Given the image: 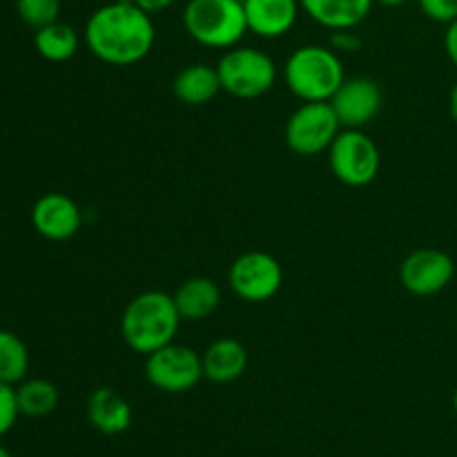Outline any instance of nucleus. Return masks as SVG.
<instances>
[{
	"instance_id": "obj_1",
	"label": "nucleus",
	"mask_w": 457,
	"mask_h": 457,
	"mask_svg": "<svg viewBox=\"0 0 457 457\" xmlns=\"http://www.w3.org/2000/svg\"><path fill=\"white\" fill-rule=\"evenodd\" d=\"M156 40L154 21L134 0L98 7L85 22V43L98 61L128 67L143 61Z\"/></svg>"
},
{
	"instance_id": "obj_2",
	"label": "nucleus",
	"mask_w": 457,
	"mask_h": 457,
	"mask_svg": "<svg viewBox=\"0 0 457 457\" xmlns=\"http://www.w3.org/2000/svg\"><path fill=\"white\" fill-rule=\"evenodd\" d=\"M181 321L172 295L147 290L128 303L120 317V335L129 351L147 357L174 342Z\"/></svg>"
},
{
	"instance_id": "obj_3",
	"label": "nucleus",
	"mask_w": 457,
	"mask_h": 457,
	"mask_svg": "<svg viewBox=\"0 0 457 457\" xmlns=\"http://www.w3.org/2000/svg\"><path fill=\"white\" fill-rule=\"evenodd\" d=\"M286 85L303 103L330 101L346 80L344 62L333 47L303 45L295 49L284 67Z\"/></svg>"
},
{
	"instance_id": "obj_4",
	"label": "nucleus",
	"mask_w": 457,
	"mask_h": 457,
	"mask_svg": "<svg viewBox=\"0 0 457 457\" xmlns=\"http://www.w3.org/2000/svg\"><path fill=\"white\" fill-rule=\"evenodd\" d=\"M183 27L195 43L210 49H230L248 34L244 0H187Z\"/></svg>"
},
{
	"instance_id": "obj_5",
	"label": "nucleus",
	"mask_w": 457,
	"mask_h": 457,
	"mask_svg": "<svg viewBox=\"0 0 457 457\" xmlns=\"http://www.w3.org/2000/svg\"><path fill=\"white\" fill-rule=\"evenodd\" d=\"M221 89L235 98H259L277 83V65L257 47H230L217 62Z\"/></svg>"
},
{
	"instance_id": "obj_6",
	"label": "nucleus",
	"mask_w": 457,
	"mask_h": 457,
	"mask_svg": "<svg viewBox=\"0 0 457 457\" xmlns=\"http://www.w3.org/2000/svg\"><path fill=\"white\" fill-rule=\"evenodd\" d=\"M330 172L348 187H364L375 181L382 165L379 147L361 129L346 128L328 147Z\"/></svg>"
},
{
	"instance_id": "obj_7",
	"label": "nucleus",
	"mask_w": 457,
	"mask_h": 457,
	"mask_svg": "<svg viewBox=\"0 0 457 457\" xmlns=\"http://www.w3.org/2000/svg\"><path fill=\"white\" fill-rule=\"evenodd\" d=\"M337 114L328 101L303 103L286 123V143L299 156H317L328 152L335 137L342 132Z\"/></svg>"
},
{
	"instance_id": "obj_8",
	"label": "nucleus",
	"mask_w": 457,
	"mask_h": 457,
	"mask_svg": "<svg viewBox=\"0 0 457 457\" xmlns=\"http://www.w3.org/2000/svg\"><path fill=\"white\" fill-rule=\"evenodd\" d=\"M232 293L250 303H262L275 297L284 284V268L272 254L250 250L239 254L228 270Z\"/></svg>"
},
{
	"instance_id": "obj_9",
	"label": "nucleus",
	"mask_w": 457,
	"mask_h": 457,
	"mask_svg": "<svg viewBox=\"0 0 457 457\" xmlns=\"http://www.w3.org/2000/svg\"><path fill=\"white\" fill-rule=\"evenodd\" d=\"M145 378L163 393H187L204 379V361L190 346L172 342L147 355Z\"/></svg>"
},
{
	"instance_id": "obj_10",
	"label": "nucleus",
	"mask_w": 457,
	"mask_h": 457,
	"mask_svg": "<svg viewBox=\"0 0 457 457\" xmlns=\"http://www.w3.org/2000/svg\"><path fill=\"white\" fill-rule=\"evenodd\" d=\"M455 263L451 254L437 248L413 250L400 266V281L411 295H437L453 281Z\"/></svg>"
},
{
	"instance_id": "obj_11",
	"label": "nucleus",
	"mask_w": 457,
	"mask_h": 457,
	"mask_svg": "<svg viewBox=\"0 0 457 457\" xmlns=\"http://www.w3.org/2000/svg\"><path fill=\"white\" fill-rule=\"evenodd\" d=\"M328 103L333 105L342 128L361 129L379 114L384 94L373 79L357 76V79L344 80L342 87L335 92V96Z\"/></svg>"
},
{
	"instance_id": "obj_12",
	"label": "nucleus",
	"mask_w": 457,
	"mask_h": 457,
	"mask_svg": "<svg viewBox=\"0 0 457 457\" xmlns=\"http://www.w3.org/2000/svg\"><path fill=\"white\" fill-rule=\"evenodd\" d=\"M31 223L47 241H67L80 230L83 214L76 201L67 195L47 192L31 208Z\"/></svg>"
},
{
	"instance_id": "obj_13",
	"label": "nucleus",
	"mask_w": 457,
	"mask_h": 457,
	"mask_svg": "<svg viewBox=\"0 0 457 457\" xmlns=\"http://www.w3.org/2000/svg\"><path fill=\"white\" fill-rule=\"evenodd\" d=\"M299 0H244L248 31L262 38H279L295 27L299 18Z\"/></svg>"
},
{
	"instance_id": "obj_14",
	"label": "nucleus",
	"mask_w": 457,
	"mask_h": 457,
	"mask_svg": "<svg viewBox=\"0 0 457 457\" xmlns=\"http://www.w3.org/2000/svg\"><path fill=\"white\" fill-rule=\"evenodd\" d=\"M87 420L103 436H120L132 424V406L110 386H98L87 397Z\"/></svg>"
},
{
	"instance_id": "obj_15",
	"label": "nucleus",
	"mask_w": 457,
	"mask_h": 457,
	"mask_svg": "<svg viewBox=\"0 0 457 457\" xmlns=\"http://www.w3.org/2000/svg\"><path fill=\"white\" fill-rule=\"evenodd\" d=\"M204 378L214 384L237 382L248 369V351L239 339L221 337L210 344L201 355Z\"/></svg>"
},
{
	"instance_id": "obj_16",
	"label": "nucleus",
	"mask_w": 457,
	"mask_h": 457,
	"mask_svg": "<svg viewBox=\"0 0 457 457\" xmlns=\"http://www.w3.org/2000/svg\"><path fill=\"white\" fill-rule=\"evenodd\" d=\"M375 0H299L308 18L330 31L355 29L370 13Z\"/></svg>"
},
{
	"instance_id": "obj_17",
	"label": "nucleus",
	"mask_w": 457,
	"mask_h": 457,
	"mask_svg": "<svg viewBox=\"0 0 457 457\" xmlns=\"http://www.w3.org/2000/svg\"><path fill=\"white\" fill-rule=\"evenodd\" d=\"M172 297L181 320L201 321L219 308L221 290L208 277H190L174 290Z\"/></svg>"
},
{
	"instance_id": "obj_18",
	"label": "nucleus",
	"mask_w": 457,
	"mask_h": 457,
	"mask_svg": "<svg viewBox=\"0 0 457 457\" xmlns=\"http://www.w3.org/2000/svg\"><path fill=\"white\" fill-rule=\"evenodd\" d=\"M172 89L174 96L190 107L205 105V103L212 101L219 92H223L217 67L205 65V62H195V65L183 67V70L174 76Z\"/></svg>"
},
{
	"instance_id": "obj_19",
	"label": "nucleus",
	"mask_w": 457,
	"mask_h": 457,
	"mask_svg": "<svg viewBox=\"0 0 457 457\" xmlns=\"http://www.w3.org/2000/svg\"><path fill=\"white\" fill-rule=\"evenodd\" d=\"M80 38L74 27L56 21L52 25H45L36 29L34 47L45 61L49 62H65L79 52Z\"/></svg>"
},
{
	"instance_id": "obj_20",
	"label": "nucleus",
	"mask_w": 457,
	"mask_h": 457,
	"mask_svg": "<svg viewBox=\"0 0 457 457\" xmlns=\"http://www.w3.org/2000/svg\"><path fill=\"white\" fill-rule=\"evenodd\" d=\"M18 411L25 418H47L56 411L61 395L49 379H22L16 386Z\"/></svg>"
},
{
	"instance_id": "obj_21",
	"label": "nucleus",
	"mask_w": 457,
	"mask_h": 457,
	"mask_svg": "<svg viewBox=\"0 0 457 457\" xmlns=\"http://www.w3.org/2000/svg\"><path fill=\"white\" fill-rule=\"evenodd\" d=\"M27 370H29L27 344L12 330H0V379L18 386L25 379Z\"/></svg>"
},
{
	"instance_id": "obj_22",
	"label": "nucleus",
	"mask_w": 457,
	"mask_h": 457,
	"mask_svg": "<svg viewBox=\"0 0 457 457\" xmlns=\"http://www.w3.org/2000/svg\"><path fill=\"white\" fill-rule=\"evenodd\" d=\"M16 12L21 21L36 31L58 21L61 0H16Z\"/></svg>"
},
{
	"instance_id": "obj_23",
	"label": "nucleus",
	"mask_w": 457,
	"mask_h": 457,
	"mask_svg": "<svg viewBox=\"0 0 457 457\" xmlns=\"http://www.w3.org/2000/svg\"><path fill=\"white\" fill-rule=\"evenodd\" d=\"M18 415H21V411H18L16 386L0 379V437L12 431Z\"/></svg>"
},
{
	"instance_id": "obj_24",
	"label": "nucleus",
	"mask_w": 457,
	"mask_h": 457,
	"mask_svg": "<svg viewBox=\"0 0 457 457\" xmlns=\"http://www.w3.org/2000/svg\"><path fill=\"white\" fill-rule=\"evenodd\" d=\"M420 9L427 18L436 22H453L457 18V0H418Z\"/></svg>"
},
{
	"instance_id": "obj_25",
	"label": "nucleus",
	"mask_w": 457,
	"mask_h": 457,
	"mask_svg": "<svg viewBox=\"0 0 457 457\" xmlns=\"http://www.w3.org/2000/svg\"><path fill=\"white\" fill-rule=\"evenodd\" d=\"M330 45H333L335 52H355L361 47V40L351 29H339L330 36Z\"/></svg>"
},
{
	"instance_id": "obj_26",
	"label": "nucleus",
	"mask_w": 457,
	"mask_h": 457,
	"mask_svg": "<svg viewBox=\"0 0 457 457\" xmlns=\"http://www.w3.org/2000/svg\"><path fill=\"white\" fill-rule=\"evenodd\" d=\"M445 49L449 61L453 62V67L457 70V18L453 22L446 25V34H445Z\"/></svg>"
},
{
	"instance_id": "obj_27",
	"label": "nucleus",
	"mask_w": 457,
	"mask_h": 457,
	"mask_svg": "<svg viewBox=\"0 0 457 457\" xmlns=\"http://www.w3.org/2000/svg\"><path fill=\"white\" fill-rule=\"evenodd\" d=\"M134 3H137L143 12H147L150 16H154V13H161V12H165V9L172 7L174 0H134Z\"/></svg>"
},
{
	"instance_id": "obj_28",
	"label": "nucleus",
	"mask_w": 457,
	"mask_h": 457,
	"mask_svg": "<svg viewBox=\"0 0 457 457\" xmlns=\"http://www.w3.org/2000/svg\"><path fill=\"white\" fill-rule=\"evenodd\" d=\"M449 107H451V116H453V120L457 123V83L453 85V89H451Z\"/></svg>"
},
{
	"instance_id": "obj_29",
	"label": "nucleus",
	"mask_w": 457,
	"mask_h": 457,
	"mask_svg": "<svg viewBox=\"0 0 457 457\" xmlns=\"http://www.w3.org/2000/svg\"><path fill=\"white\" fill-rule=\"evenodd\" d=\"M375 3L384 4V7H400V4H406L409 0H375Z\"/></svg>"
},
{
	"instance_id": "obj_30",
	"label": "nucleus",
	"mask_w": 457,
	"mask_h": 457,
	"mask_svg": "<svg viewBox=\"0 0 457 457\" xmlns=\"http://www.w3.org/2000/svg\"><path fill=\"white\" fill-rule=\"evenodd\" d=\"M0 457H12V453H9V451H7V446L0 445Z\"/></svg>"
},
{
	"instance_id": "obj_31",
	"label": "nucleus",
	"mask_w": 457,
	"mask_h": 457,
	"mask_svg": "<svg viewBox=\"0 0 457 457\" xmlns=\"http://www.w3.org/2000/svg\"><path fill=\"white\" fill-rule=\"evenodd\" d=\"M453 411H455V415H457V388H455V393H453Z\"/></svg>"
}]
</instances>
